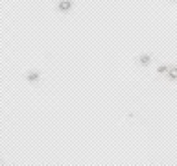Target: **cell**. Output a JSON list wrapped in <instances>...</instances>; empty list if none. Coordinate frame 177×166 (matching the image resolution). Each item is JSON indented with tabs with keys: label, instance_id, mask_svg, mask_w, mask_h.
<instances>
[{
	"label": "cell",
	"instance_id": "cell-1",
	"mask_svg": "<svg viewBox=\"0 0 177 166\" xmlns=\"http://www.w3.org/2000/svg\"><path fill=\"white\" fill-rule=\"evenodd\" d=\"M57 8H59L61 11H68V9L72 8V2H70V0H61V2L57 4Z\"/></svg>",
	"mask_w": 177,
	"mask_h": 166
},
{
	"label": "cell",
	"instance_id": "cell-2",
	"mask_svg": "<svg viewBox=\"0 0 177 166\" xmlns=\"http://www.w3.org/2000/svg\"><path fill=\"white\" fill-rule=\"evenodd\" d=\"M170 78H172V79L177 78V68H172V70H170Z\"/></svg>",
	"mask_w": 177,
	"mask_h": 166
},
{
	"label": "cell",
	"instance_id": "cell-3",
	"mask_svg": "<svg viewBox=\"0 0 177 166\" xmlns=\"http://www.w3.org/2000/svg\"><path fill=\"white\" fill-rule=\"evenodd\" d=\"M140 61H142V63H146V61H150V57H148V56H142V57H140Z\"/></svg>",
	"mask_w": 177,
	"mask_h": 166
}]
</instances>
